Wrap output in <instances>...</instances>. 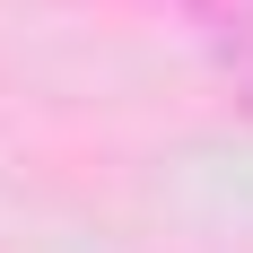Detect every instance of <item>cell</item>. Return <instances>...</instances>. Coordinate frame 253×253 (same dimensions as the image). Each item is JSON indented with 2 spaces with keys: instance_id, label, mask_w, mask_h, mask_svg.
Wrapping results in <instances>:
<instances>
[{
  "instance_id": "6da1fadb",
  "label": "cell",
  "mask_w": 253,
  "mask_h": 253,
  "mask_svg": "<svg viewBox=\"0 0 253 253\" xmlns=\"http://www.w3.org/2000/svg\"><path fill=\"white\" fill-rule=\"evenodd\" d=\"M236 52H245V70H253V26H245V35H236Z\"/></svg>"
}]
</instances>
